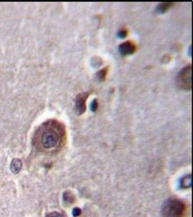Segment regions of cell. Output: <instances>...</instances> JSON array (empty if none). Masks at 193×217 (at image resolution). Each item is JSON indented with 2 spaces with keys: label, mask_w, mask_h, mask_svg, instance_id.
I'll return each instance as SVG.
<instances>
[{
  "label": "cell",
  "mask_w": 193,
  "mask_h": 217,
  "mask_svg": "<svg viewBox=\"0 0 193 217\" xmlns=\"http://www.w3.org/2000/svg\"><path fill=\"white\" fill-rule=\"evenodd\" d=\"M72 214L74 217H78L81 214V209L78 208H75L73 209Z\"/></svg>",
  "instance_id": "cell-13"
},
{
  "label": "cell",
  "mask_w": 193,
  "mask_h": 217,
  "mask_svg": "<svg viewBox=\"0 0 193 217\" xmlns=\"http://www.w3.org/2000/svg\"><path fill=\"white\" fill-rule=\"evenodd\" d=\"M128 35V30L126 28L121 29L118 31L117 35L120 38H124Z\"/></svg>",
  "instance_id": "cell-10"
},
{
  "label": "cell",
  "mask_w": 193,
  "mask_h": 217,
  "mask_svg": "<svg viewBox=\"0 0 193 217\" xmlns=\"http://www.w3.org/2000/svg\"><path fill=\"white\" fill-rule=\"evenodd\" d=\"M97 107H98V103H97V101L96 99H94L92 102L91 103V105H90V108L92 110V111L93 112H95L97 108Z\"/></svg>",
  "instance_id": "cell-12"
},
{
  "label": "cell",
  "mask_w": 193,
  "mask_h": 217,
  "mask_svg": "<svg viewBox=\"0 0 193 217\" xmlns=\"http://www.w3.org/2000/svg\"><path fill=\"white\" fill-rule=\"evenodd\" d=\"M89 96L87 92H83L77 95L76 99V110L78 115H81L86 111V100Z\"/></svg>",
  "instance_id": "cell-5"
},
{
  "label": "cell",
  "mask_w": 193,
  "mask_h": 217,
  "mask_svg": "<svg viewBox=\"0 0 193 217\" xmlns=\"http://www.w3.org/2000/svg\"><path fill=\"white\" fill-rule=\"evenodd\" d=\"M39 132L42 145L46 149H51L58 145L64 134V128L57 121L51 120L43 125Z\"/></svg>",
  "instance_id": "cell-1"
},
{
  "label": "cell",
  "mask_w": 193,
  "mask_h": 217,
  "mask_svg": "<svg viewBox=\"0 0 193 217\" xmlns=\"http://www.w3.org/2000/svg\"><path fill=\"white\" fill-rule=\"evenodd\" d=\"M183 188H188L191 186V176L188 175L183 178L180 182Z\"/></svg>",
  "instance_id": "cell-8"
},
{
  "label": "cell",
  "mask_w": 193,
  "mask_h": 217,
  "mask_svg": "<svg viewBox=\"0 0 193 217\" xmlns=\"http://www.w3.org/2000/svg\"><path fill=\"white\" fill-rule=\"evenodd\" d=\"M191 64H189L180 70L177 75L176 82L177 86L184 90H191Z\"/></svg>",
  "instance_id": "cell-3"
},
{
  "label": "cell",
  "mask_w": 193,
  "mask_h": 217,
  "mask_svg": "<svg viewBox=\"0 0 193 217\" xmlns=\"http://www.w3.org/2000/svg\"><path fill=\"white\" fill-rule=\"evenodd\" d=\"M64 200H66L67 202H70L73 200V197L72 196L71 193L66 192L64 193Z\"/></svg>",
  "instance_id": "cell-11"
},
{
  "label": "cell",
  "mask_w": 193,
  "mask_h": 217,
  "mask_svg": "<svg viewBox=\"0 0 193 217\" xmlns=\"http://www.w3.org/2000/svg\"><path fill=\"white\" fill-rule=\"evenodd\" d=\"M22 167V162L19 158H14L10 164V170L13 174H18Z\"/></svg>",
  "instance_id": "cell-6"
},
{
  "label": "cell",
  "mask_w": 193,
  "mask_h": 217,
  "mask_svg": "<svg viewBox=\"0 0 193 217\" xmlns=\"http://www.w3.org/2000/svg\"><path fill=\"white\" fill-rule=\"evenodd\" d=\"M47 217H64L62 215H61V214L57 212H52L51 214H49V215H47Z\"/></svg>",
  "instance_id": "cell-14"
},
{
  "label": "cell",
  "mask_w": 193,
  "mask_h": 217,
  "mask_svg": "<svg viewBox=\"0 0 193 217\" xmlns=\"http://www.w3.org/2000/svg\"><path fill=\"white\" fill-rule=\"evenodd\" d=\"M174 5V2H164L160 3L156 7V11L159 13H164Z\"/></svg>",
  "instance_id": "cell-7"
},
{
  "label": "cell",
  "mask_w": 193,
  "mask_h": 217,
  "mask_svg": "<svg viewBox=\"0 0 193 217\" xmlns=\"http://www.w3.org/2000/svg\"><path fill=\"white\" fill-rule=\"evenodd\" d=\"M161 211L164 217H183L185 206L181 200L170 198L163 204Z\"/></svg>",
  "instance_id": "cell-2"
},
{
  "label": "cell",
  "mask_w": 193,
  "mask_h": 217,
  "mask_svg": "<svg viewBox=\"0 0 193 217\" xmlns=\"http://www.w3.org/2000/svg\"><path fill=\"white\" fill-rule=\"evenodd\" d=\"M108 71V67H105L103 69H100L97 73V78L100 80H104L106 78V75Z\"/></svg>",
  "instance_id": "cell-9"
},
{
  "label": "cell",
  "mask_w": 193,
  "mask_h": 217,
  "mask_svg": "<svg viewBox=\"0 0 193 217\" xmlns=\"http://www.w3.org/2000/svg\"><path fill=\"white\" fill-rule=\"evenodd\" d=\"M118 50L123 56L130 55L136 51L137 45L133 41L127 40L118 46Z\"/></svg>",
  "instance_id": "cell-4"
}]
</instances>
